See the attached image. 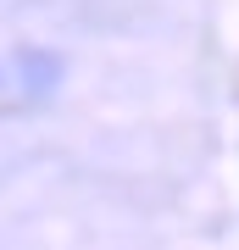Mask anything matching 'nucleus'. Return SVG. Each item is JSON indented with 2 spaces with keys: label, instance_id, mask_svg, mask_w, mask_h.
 <instances>
[]
</instances>
